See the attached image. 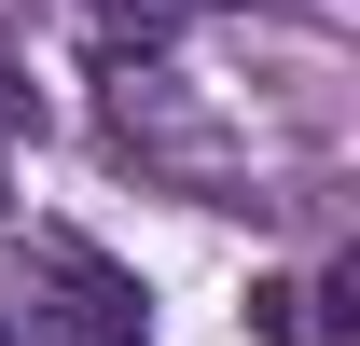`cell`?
Masks as SVG:
<instances>
[{"label":"cell","mask_w":360,"mask_h":346,"mask_svg":"<svg viewBox=\"0 0 360 346\" xmlns=\"http://www.w3.org/2000/svg\"><path fill=\"white\" fill-rule=\"evenodd\" d=\"M28 263H42V333L56 346H153V319H139V277H125V263H111V250H84V236H42V250H28Z\"/></svg>","instance_id":"cell-1"},{"label":"cell","mask_w":360,"mask_h":346,"mask_svg":"<svg viewBox=\"0 0 360 346\" xmlns=\"http://www.w3.org/2000/svg\"><path fill=\"white\" fill-rule=\"evenodd\" d=\"M0 125H42V97H28V70H14V42H0Z\"/></svg>","instance_id":"cell-2"}]
</instances>
